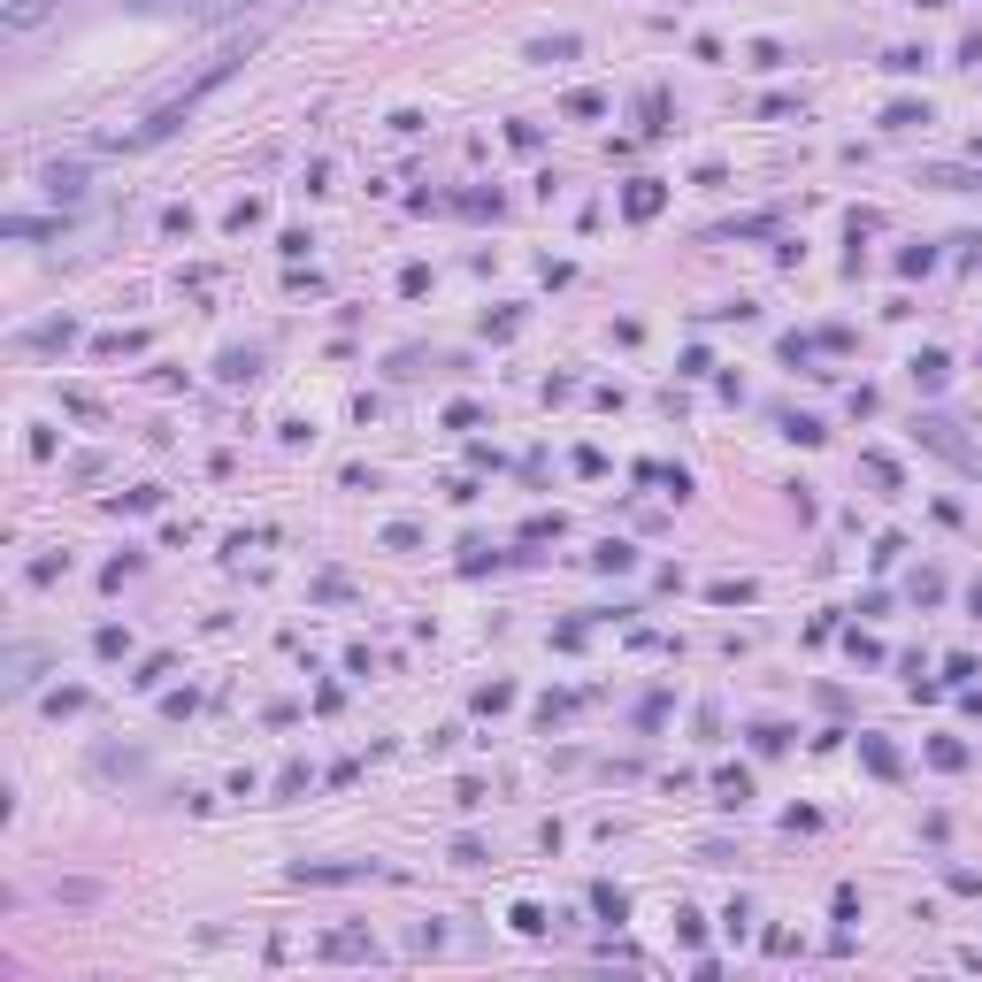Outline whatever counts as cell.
<instances>
[{
	"instance_id": "52a82bcc",
	"label": "cell",
	"mask_w": 982,
	"mask_h": 982,
	"mask_svg": "<svg viewBox=\"0 0 982 982\" xmlns=\"http://www.w3.org/2000/svg\"><path fill=\"white\" fill-rule=\"evenodd\" d=\"M131 8H192V0H131Z\"/></svg>"
},
{
	"instance_id": "5b68a950",
	"label": "cell",
	"mask_w": 982,
	"mask_h": 982,
	"mask_svg": "<svg viewBox=\"0 0 982 982\" xmlns=\"http://www.w3.org/2000/svg\"><path fill=\"white\" fill-rule=\"evenodd\" d=\"M46 8H62V0H15V8H8V23H15V31H23V23H39V15H46Z\"/></svg>"
},
{
	"instance_id": "6da1fadb",
	"label": "cell",
	"mask_w": 982,
	"mask_h": 982,
	"mask_svg": "<svg viewBox=\"0 0 982 982\" xmlns=\"http://www.w3.org/2000/svg\"><path fill=\"white\" fill-rule=\"evenodd\" d=\"M246 54H254V39H238V46H223V54H215V62H207V70H200V77H192L184 93H169L162 108H154V116H147V124H139L131 139H116V147H162L169 131H184V116H192V108H200V100H207V93H215L223 77H238V62H246Z\"/></svg>"
},
{
	"instance_id": "277c9868",
	"label": "cell",
	"mask_w": 982,
	"mask_h": 982,
	"mask_svg": "<svg viewBox=\"0 0 982 982\" xmlns=\"http://www.w3.org/2000/svg\"><path fill=\"white\" fill-rule=\"evenodd\" d=\"M660 207V184L653 177H638V184H630V215H653Z\"/></svg>"
},
{
	"instance_id": "7a4b0ae2",
	"label": "cell",
	"mask_w": 982,
	"mask_h": 982,
	"mask_svg": "<svg viewBox=\"0 0 982 982\" xmlns=\"http://www.w3.org/2000/svg\"><path fill=\"white\" fill-rule=\"evenodd\" d=\"M323 952H330V960H361V952H376V944H369L361 929H338V937H330Z\"/></svg>"
},
{
	"instance_id": "3957f363",
	"label": "cell",
	"mask_w": 982,
	"mask_h": 982,
	"mask_svg": "<svg viewBox=\"0 0 982 982\" xmlns=\"http://www.w3.org/2000/svg\"><path fill=\"white\" fill-rule=\"evenodd\" d=\"M46 184H54L62 200H77V192H85V169H77V162H54V169H46Z\"/></svg>"
},
{
	"instance_id": "8992f818",
	"label": "cell",
	"mask_w": 982,
	"mask_h": 982,
	"mask_svg": "<svg viewBox=\"0 0 982 982\" xmlns=\"http://www.w3.org/2000/svg\"><path fill=\"white\" fill-rule=\"evenodd\" d=\"M944 369H952L944 353H921V361H914V376H921V384H944Z\"/></svg>"
}]
</instances>
